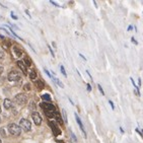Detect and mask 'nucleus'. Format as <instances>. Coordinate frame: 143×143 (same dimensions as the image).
Here are the masks:
<instances>
[{"instance_id": "1", "label": "nucleus", "mask_w": 143, "mask_h": 143, "mask_svg": "<svg viewBox=\"0 0 143 143\" xmlns=\"http://www.w3.org/2000/svg\"><path fill=\"white\" fill-rule=\"evenodd\" d=\"M40 106L42 107V109L44 110V112H45V114H46V116H47V117H49V118H54L55 117V114L57 112H56V107L54 105L44 101Z\"/></svg>"}, {"instance_id": "21", "label": "nucleus", "mask_w": 143, "mask_h": 143, "mask_svg": "<svg viewBox=\"0 0 143 143\" xmlns=\"http://www.w3.org/2000/svg\"><path fill=\"white\" fill-rule=\"evenodd\" d=\"M48 49H49V51H50V53H51V55H52L53 57H55V54H54V51H53V49L51 48V46L50 45H48Z\"/></svg>"}, {"instance_id": "2", "label": "nucleus", "mask_w": 143, "mask_h": 143, "mask_svg": "<svg viewBox=\"0 0 143 143\" xmlns=\"http://www.w3.org/2000/svg\"><path fill=\"white\" fill-rule=\"evenodd\" d=\"M8 131H9V133L11 135H13V136H18L20 135L21 133V129L18 125H16L14 123H11L8 125Z\"/></svg>"}, {"instance_id": "14", "label": "nucleus", "mask_w": 143, "mask_h": 143, "mask_svg": "<svg viewBox=\"0 0 143 143\" xmlns=\"http://www.w3.org/2000/svg\"><path fill=\"white\" fill-rule=\"evenodd\" d=\"M27 73H30L28 75H30V78H31V79H36V77H37V73H36L35 70H31L30 72H27Z\"/></svg>"}, {"instance_id": "24", "label": "nucleus", "mask_w": 143, "mask_h": 143, "mask_svg": "<svg viewBox=\"0 0 143 143\" xmlns=\"http://www.w3.org/2000/svg\"><path fill=\"white\" fill-rule=\"evenodd\" d=\"M4 58V53H3V51L0 50V60H2Z\"/></svg>"}, {"instance_id": "37", "label": "nucleus", "mask_w": 143, "mask_h": 143, "mask_svg": "<svg viewBox=\"0 0 143 143\" xmlns=\"http://www.w3.org/2000/svg\"><path fill=\"white\" fill-rule=\"evenodd\" d=\"M138 84H139V85H141V79H140V78L138 79Z\"/></svg>"}, {"instance_id": "15", "label": "nucleus", "mask_w": 143, "mask_h": 143, "mask_svg": "<svg viewBox=\"0 0 143 143\" xmlns=\"http://www.w3.org/2000/svg\"><path fill=\"white\" fill-rule=\"evenodd\" d=\"M53 78V80L55 81V83L57 84V85H58V86H60V87H64V85H63V83L62 82H60V80H59V79L58 78H56V77H52Z\"/></svg>"}, {"instance_id": "6", "label": "nucleus", "mask_w": 143, "mask_h": 143, "mask_svg": "<svg viewBox=\"0 0 143 143\" xmlns=\"http://www.w3.org/2000/svg\"><path fill=\"white\" fill-rule=\"evenodd\" d=\"M32 118H33L34 122H35L36 125L39 126V125H41V124H42V117H41V115H40L39 113L34 112V113L32 114Z\"/></svg>"}, {"instance_id": "41", "label": "nucleus", "mask_w": 143, "mask_h": 143, "mask_svg": "<svg viewBox=\"0 0 143 143\" xmlns=\"http://www.w3.org/2000/svg\"><path fill=\"white\" fill-rule=\"evenodd\" d=\"M0 143H1V140H0Z\"/></svg>"}, {"instance_id": "33", "label": "nucleus", "mask_w": 143, "mask_h": 143, "mask_svg": "<svg viewBox=\"0 0 143 143\" xmlns=\"http://www.w3.org/2000/svg\"><path fill=\"white\" fill-rule=\"evenodd\" d=\"M131 40H132V42H133V43H134L135 45H137V44H138V43H137V42H136V40H135L134 38H132V39H131Z\"/></svg>"}, {"instance_id": "11", "label": "nucleus", "mask_w": 143, "mask_h": 143, "mask_svg": "<svg viewBox=\"0 0 143 143\" xmlns=\"http://www.w3.org/2000/svg\"><path fill=\"white\" fill-rule=\"evenodd\" d=\"M16 64L18 65V67L21 69V71H22V72H24L25 74H27V71H26V68H25V65L24 61H20V60H19V61L16 62Z\"/></svg>"}, {"instance_id": "22", "label": "nucleus", "mask_w": 143, "mask_h": 143, "mask_svg": "<svg viewBox=\"0 0 143 143\" xmlns=\"http://www.w3.org/2000/svg\"><path fill=\"white\" fill-rule=\"evenodd\" d=\"M98 87H99L100 91H101V93H102V95H104V94H105V91H104V89H102V87H101V84H99V85H98Z\"/></svg>"}, {"instance_id": "40", "label": "nucleus", "mask_w": 143, "mask_h": 143, "mask_svg": "<svg viewBox=\"0 0 143 143\" xmlns=\"http://www.w3.org/2000/svg\"><path fill=\"white\" fill-rule=\"evenodd\" d=\"M0 113H1V110H0Z\"/></svg>"}, {"instance_id": "35", "label": "nucleus", "mask_w": 143, "mask_h": 143, "mask_svg": "<svg viewBox=\"0 0 143 143\" xmlns=\"http://www.w3.org/2000/svg\"><path fill=\"white\" fill-rule=\"evenodd\" d=\"M79 56H80V57H81V58H82L83 60H86V58H85V57H84V56H83L82 54H79Z\"/></svg>"}, {"instance_id": "4", "label": "nucleus", "mask_w": 143, "mask_h": 143, "mask_svg": "<svg viewBox=\"0 0 143 143\" xmlns=\"http://www.w3.org/2000/svg\"><path fill=\"white\" fill-rule=\"evenodd\" d=\"M19 127H20V129L25 130V131H30L32 129V124H31V122L28 121V120L22 118V119H20V121H19Z\"/></svg>"}, {"instance_id": "12", "label": "nucleus", "mask_w": 143, "mask_h": 143, "mask_svg": "<svg viewBox=\"0 0 143 143\" xmlns=\"http://www.w3.org/2000/svg\"><path fill=\"white\" fill-rule=\"evenodd\" d=\"M55 119H56V122H58L59 124H62L63 123V120H62V117H61V115L59 113H56L55 114V117H54Z\"/></svg>"}, {"instance_id": "39", "label": "nucleus", "mask_w": 143, "mask_h": 143, "mask_svg": "<svg viewBox=\"0 0 143 143\" xmlns=\"http://www.w3.org/2000/svg\"><path fill=\"white\" fill-rule=\"evenodd\" d=\"M120 130H121V132H122V133H124V130H123V128H122V127L120 128Z\"/></svg>"}, {"instance_id": "13", "label": "nucleus", "mask_w": 143, "mask_h": 143, "mask_svg": "<svg viewBox=\"0 0 143 143\" xmlns=\"http://www.w3.org/2000/svg\"><path fill=\"white\" fill-rule=\"evenodd\" d=\"M13 52L15 53L16 57H21V55H22V51H20L18 48H16V47H13Z\"/></svg>"}, {"instance_id": "26", "label": "nucleus", "mask_w": 143, "mask_h": 143, "mask_svg": "<svg viewBox=\"0 0 143 143\" xmlns=\"http://www.w3.org/2000/svg\"><path fill=\"white\" fill-rule=\"evenodd\" d=\"M44 70H45V72H46V73H47V75H48V76H49L50 78H52V77H53V76H52V75H51V74H50V72H49V71H48L47 69H46V68H45V69H44Z\"/></svg>"}, {"instance_id": "16", "label": "nucleus", "mask_w": 143, "mask_h": 143, "mask_svg": "<svg viewBox=\"0 0 143 143\" xmlns=\"http://www.w3.org/2000/svg\"><path fill=\"white\" fill-rule=\"evenodd\" d=\"M24 63H25V65L27 66V67H30V66L32 65V61H31V59H28L26 56L25 57V62H24Z\"/></svg>"}, {"instance_id": "31", "label": "nucleus", "mask_w": 143, "mask_h": 143, "mask_svg": "<svg viewBox=\"0 0 143 143\" xmlns=\"http://www.w3.org/2000/svg\"><path fill=\"white\" fill-rule=\"evenodd\" d=\"M9 47V44H5V43H3V48H5V49H7Z\"/></svg>"}, {"instance_id": "3", "label": "nucleus", "mask_w": 143, "mask_h": 143, "mask_svg": "<svg viewBox=\"0 0 143 143\" xmlns=\"http://www.w3.org/2000/svg\"><path fill=\"white\" fill-rule=\"evenodd\" d=\"M14 101H15L17 105H19V106L25 105L26 102H27V96H26L25 93H18V94L15 95Z\"/></svg>"}, {"instance_id": "25", "label": "nucleus", "mask_w": 143, "mask_h": 143, "mask_svg": "<svg viewBox=\"0 0 143 143\" xmlns=\"http://www.w3.org/2000/svg\"><path fill=\"white\" fill-rule=\"evenodd\" d=\"M109 104H110L111 105V107H112V109H113V110H115V106H114V102L110 100V101H109Z\"/></svg>"}, {"instance_id": "28", "label": "nucleus", "mask_w": 143, "mask_h": 143, "mask_svg": "<svg viewBox=\"0 0 143 143\" xmlns=\"http://www.w3.org/2000/svg\"><path fill=\"white\" fill-rule=\"evenodd\" d=\"M86 86H87V90H88V91H91V85H90L89 83L86 84Z\"/></svg>"}, {"instance_id": "19", "label": "nucleus", "mask_w": 143, "mask_h": 143, "mask_svg": "<svg viewBox=\"0 0 143 143\" xmlns=\"http://www.w3.org/2000/svg\"><path fill=\"white\" fill-rule=\"evenodd\" d=\"M60 70H61V72H62V74L64 75L65 77H67V73H66V70H65V68H64V66L63 65H61L60 66Z\"/></svg>"}, {"instance_id": "20", "label": "nucleus", "mask_w": 143, "mask_h": 143, "mask_svg": "<svg viewBox=\"0 0 143 143\" xmlns=\"http://www.w3.org/2000/svg\"><path fill=\"white\" fill-rule=\"evenodd\" d=\"M24 89H25V90H30V89H31V85H30V83L25 84V85H24Z\"/></svg>"}, {"instance_id": "8", "label": "nucleus", "mask_w": 143, "mask_h": 143, "mask_svg": "<svg viewBox=\"0 0 143 143\" xmlns=\"http://www.w3.org/2000/svg\"><path fill=\"white\" fill-rule=\"evenodd\" d=\"M50 127L52 128L53 133H54V135H55V136H58V135H60V134H61L60 129H59L58 127H57L56 124H55L54 122H50Z\"/></svg>"}, {"instance_id": "9", "label": "nucleus", "mask_w": 143, "mask_h": 143, "mask_svg": "<svg viewBox=\"0 0 143 143\" xmlns=\"http://www.w3.org/2000/svg\"><path fill=\"white\" fill-rule=\"evenodd\" d=\"M3 107L5 110H10V109H12V101L9 99H6L3 101Z\"/></svg>"}, {"instance_id": "27", "label": "nucleus", "mask_w": 143, "mask_h": 143, "mask_svg": "<svg viewBox=\"0 0 143 143\" xmlns=\"http://www.w3.org/2000/svg\"><path fill=\"white\" fill-rule=\"evenodd\" d=\"M0 133H1L2 136H5V135H6V133L4 132V129H3V128H2V129H0Z\"/></svg>"}, {"instance_id": "10", "label": "nucleus", "mask_w": 143, "mask_h": 143, "mask_svg": "<svg viewBox=\"0 0 143 143\" xmlns=\"http://www.w3.org/2000/svg\"><path fill=\"white\" fill-rule=\"evenodd\" d=\"M35 85L38 87L39 90H42V89L45 88V83H44L43 80H41V79H38V80H36L35 81Z\"/></svg>"}, {"instance_id": "34", "label": "nucleus", "mask_w": 143, "mask_h": 143, "mask_svg": "<svg viewBox=\"0 0 143 143\" xmlns=\"http://www.w3.org/2000/svg\"><path fill=\"white\" fill-rule=\"evenodd\" d=\"M3 70H4V69H3V67H0V75H1V74L3 73Z\"/></svg>"}, {"instance_id": "5", "label": "nucleus", "mask_w": 143, "mask_h": 143, "mask_svg": "<svg viewBox=\"0 0 143 143\" xmlns=\"http://www.w3.org/2000/svg\"><path fill=\"white\" fill-rule=\"evenodd\" d=\"M20 79V73L16 70H12L8 73V80L9 81H17Z\"/></svg>"}, {"instance_id": "17", "label": "nucleus", "mask_w": 143, "mask_h": 143, "mask_svg": "<svg viewBox=\"0 0 143 143\" xmlns=\"http://www.w3.org/2000/svg\"><path fill=\"white\" fill-rule=\"evenodd\" d=\"M42 99H43L44 101H46V102H47V101H51V95H50V94H43V95H42Z\"/></svg>"}, {"instance_id": "38", "label": "nucleus", "mask_w": 143, "mask_h": 143, "mask_svg": "<svg viewBox=\"0 0 143 143\" xmlns=\"http://www.w3.org/2000/svg\"><path fill=\"white\" fill-rule=\"evenodd\" d=\"M131 30H132V26H131V25H130V26L128 27V31H131Z\"/></svg>"}, {"instance_id": "7", "label": "nucleus", "mask_w": 143, "mask_h": 143, "mask_svg": "<svg viewBox=\"0 0 143 143\" xmlns=\"http://www.w3.org/2000/svg\"><path fill=\"white\" fill-rule=\"evenodd\" d=\"M75 119H76V122H77V124H78V126H79V128H80V130H81V132L83 133V135H84L85 138H86V132H85V130H84V126H83L82 122H81L80 118L77 116V114H75Z\"/></svg>"}, {"instance_id": "18", "label": "nucleus", "mask_w": 143, "mask_h": 143, "mask_svg": "<svg viewBox=\"0 0 143 143\" xmlns=\"http://www.w3.org/2000/svg\"><path fill=\"white\" fill-rule=\"evenodd\" d=\"M62 116H63V122H67V115H66V111L64 110V109H63L62 110Z\"/></svg>"}, {"instance_id": "30", "label": "nucleus", "mask_w": 143, "mask_h": 143, "mask_svg": "<svg viewBox=\"0 0 143 143\" xmlns=\"http://www.w3.org/2000/svg\"><path fill=\"white\" fill-rule=\"evenodd\" d=\"M11 17H12L13 19H17L18 17H17V16H15L14 14H13V12H11Z\"/></svg>"}, {"instance_id": "23", "label": "nucleus", "mask_w": 143, "mask_h": 143, "mask_svg": "<svg viewBox=\"0 0 143 143\" xmlns=\"http://www.w3.org/2000/svg\"><path fill=\"white\" fill-rule=\"evenodd\" d=\"M71 135H72V138H73V141H74V142H76V141H77V138H76V136H75V134H74L73 132H71Z\"/></svg>"}, {"instance_id": "29", "label": "nucleus", "mask_w": 143, "mask_h": 143, "mask_svg": "<svg viewBox=\"0 0 143 143\" xmlns=\"http://www.w3.org/2000/svg\"><path fill=\"white\" fill-rule=\"evenodd\" d=\"M51 3H52V4H54V5H55V6H58V7H61V5H59L58 3H56V2H54V1H51Z\"/></svg>"}, {"instance_id": "32", "label": "nucleus", "mask_w": 143, "mask_h": 143, "mask_svg": "<svg viewBox=\"0 0 143 143\" xmlns=\"http://www.w3.org/2000/svg\"><path fill=\"white\" fill-rule=\"evenodd\" d=\"M135 131H136V132H137V133H138V134H139V135H140V136L142 137V134L140 133V131H139V129H135Z\"/></svg>"}, {"instance_id": "36", "label": "nucleus", "mask_w": 143, "mask_h": 143, "mask_svg": "<svg viewBox=\"0 0 143 143\" xmlns=\"http://www.w3.org/2000/svg\"><path fill=\"white\" fill-rule=\"evenodd\" d=\"M25 13H26V14H27V15L31 17V13H30V11H28V10H25Z\"/></svg>"}]
</instances>
